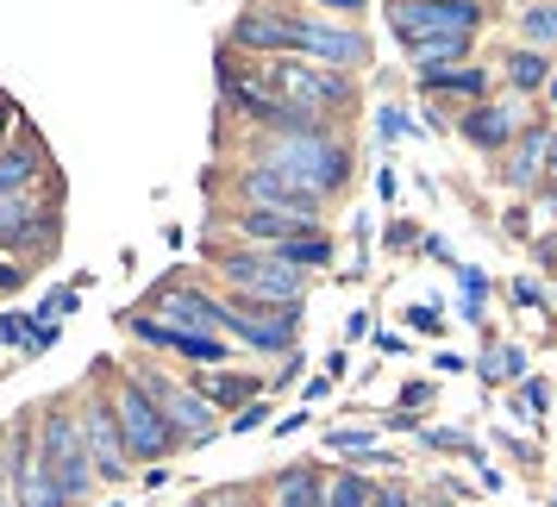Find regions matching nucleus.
Wrapping results in <instances>:
<instances>
[{"label":"nucleus","instance_id":"21","mask_svg":"<svg viewBox=\"0 0 557 507\" xmlns=\"http://www.w3.org/2000/svg\"><path fill=\"white\" fill-rule=\"evenodd\" d=\"M276 507H326V489L313 470H282L276 477Z\"/></svg>","mask_w":557,"mask_h":507},{"label":"nucleus","instance_id":"29","mask_svg":"<svg viewBox=\"0 0 557 507\" xmlns=\"http://www.w3.org/2000/svg\"><path fill=\"white\" fill-rule=\"evenodd\" d=\"M382 138H407V113L401 107H382Z\"/></svg>","mask_w":557,"mask_h":507},{"label":"nucleus","instance_id":"19","mask_svg":"<svg viewBox=\"0 0 557 507\" xmlns=\"http://www.w3.org/2000/svg\"><path fill=\"white\" fill-rule=\"evenodd\" d=\"M407 57H413V70H445V63H463V57H470V32L420 38V45H407Z\"/></svg>","mask_w":557,"mask_h":507},{"label":"nucleus","instance_id":"12","mask_svg":"<svg viewBox=\"0 0 557 507\" xmlns=\"http://www.w3.org/2000/svg\"><path fill=\"white\" fill-rule=\"evenodd\" d=\"M157 320L176 332H226V307L195 288H170V295H157Z\"/></svg>","mask_w":557,"mask_h":507},{"label":"nucleus","instance_id":"8","mask_svg":"<svg viewBox=\"0 0 557 507\" xmlns=\"http://www.w3.org/2000/svg\"><path fill=\"white\" fill-rule=\"evenodd\" d=\"M82 438H88V457H95V477H101V482L126 477L132 452H126V432H120V413H113L107 401L82 407Z\"/></svg>","mask_w":557,"mask_h":507},{"label":"nucleus","instance_id":"32","mask_svg":"<svg viewBox=\"0 0 557 507\" xmlns=\"http://www.w3.org/2000/svg\"><path fill=\"white\" fill-rule=\"evenodd\" d=\"M26 282V270H13V263H0V288H20Z\"/></svg>","mask_w":557,"mask_h":507},{"label":"nucleus","instance_id":"31","mask_svg":"<svg viewBox=\"0 0 557 507\" xmlns=\"http://www.w3.org/2000/svg\"><path fill=\"white\" fill-rule=\"evenodd\" d=\"M313 7H332V13H363V0H313Z\"/></svg>","mask_w":557,"mask_h":507},{"label":"nucleus","instance_id":"13","mask_svg":"<svg viewBox=\"0 0 557 507\" xmlns=\"http://www.w3.org/2000/svg\"><path fill=\"white\" fill-rule=\"evenodd\" d=\"M13 489H20V507H70V495L57 489V477L45 470V457H38V438H32V445H20Z\"/></svg>","mask_w":557,"mask_h":507},{"label":"nucleus","instance_id":"6","mask_svg":"<svg viewBox=\"0 0 557 507\" xmlns=\"http://www.w3.org/2000/svg\"><path fill=\"white\" fill-rule=\"evenodd\" d=\"M388 20L401 32V45H420V38H445V32H476L482 7L476 0H395Z\"/></svg>","mask_w":557,"mask_h":507},{"label":"nucleus","instance_id":"7","mask_svg":"<svg viewBox=\"0 0 557 507\" xmlns=\"http://www.w3.org/2000/svg\"><path fill=\"white\" fill-rule=\"evenodd\" d=\"M295 326H301V307H276L257 295H238L226 307V332H238L257 351H295Z\"/></svg>","mask_w":557,"mask_h":507},{"label":"nucleus","instance_id":"11","mask_svg":"<svg viewBox=\"0 0 557 507\" xmlns=\"http://www.w3.org/2000/svg\"><path fill=\"white\" fill-rule=\"evenodd\" d=\"M245 195H251V207H282V213H301V220H313V213H320V195H313V188H301L295 176L270 170V163L245 170Z\"/></svg>","mask_w":557,"mask_h":507},{"label":"nucleus","instance_id":"5","mask_svg":"<svg viewBox=\"0 0 557 507\" xmlns=\"http://www.w3.org/2000/svg\"><path fill=\"white\" fill-rule=\"evenodd\" d=\"M220 270H226V282L238 295H257V301H276V307H301V270L276 251H238Z\"/></svg>","mask_w":557,"mask_h":507},{"label":"nucleus","instance_id":"25","mask_svg":"<svg viewBox=\"0 0 557 507\" xmlns=\"http://www.w3.org/2000/svg\"><path fill=\"white\" fill-rule=\"evenodd\" d=\"M520 38H532V45H557V7H527V13H520Z\"/></svg>","mask_w":557,"mask_h":507},{"label":"nucleus","instance_id":"2","mask_svg":"<svg viewBox=\"0 0 557 507\" xmlns=\"http://www.w3.org/2000/svg\"><path fill=\"white\" fill-rule=\"evenodd\" d=\"M270 88H276L282 101H295L301 113L313 120H326L338 107H351V82L345 70H332V63H307V57H282L276 70H270Z\"/></svg>","mask_w":557,"mask_h":507},{"label":"nucleus","instance_id":"15","mask_svg":"<svg viewBox=\"0 0 557 507\" xmlns=\"http://www.w3.org/2000/svg\"><path fill=\"white\" fill-rule=\"evenodd\" d=\"M232 38L245 51H295V20H282V13H245Z\"/></svg>","mask_w":557,"mask_h":507},{"label":"nucleus","instance_id":"27","mask_svg":"<svg viewBox=\"0 0 557 507\" xmlns=\"http://www.w3.org/2000/svg\"><path fill=\"white\" fill-rule=\"evenodd\" d=\"M251 388H257L251 376H207V388H201V395H207V401H245Z\"/></svg>","mask_w":557,"mask_h":507},{"label":"nucleus","instance_id":"28","mask_svg":"<svg viewBox=\"0 0 557 507\" xmlns=\"http://www.w3.org/2000/svg\"><path fill=\"white\" fill-rule=\"evenodd\" d=\"M370 507H413V495H407L401 482H382L376 495H370Z\"/></svg>","mask_w":557,"mask_h":507},{"label":"nucleus","instance_id":"4","mask_svg":"<svg viewBox=\"0 0 557 507\" xmlns=\"http://www.w3.org/2000/svg\"><path fill=\"white\" fill-rule=\"evenodd\" d=\"M113 413H120V432H126V452H132V457H145V463H151V457H163L170 445H182V432L170 426V413L151 401V388H145L138 376L120 382V395H113Z\"/></svg>","mask_w":557,"mask_h":507},{"label":"nucleus","instance_id":"26","mask_svg":"<svg viewBox=\"0 0 557 507\" xmlns=\"http://www.w3.org/2000/svg\"><path fill=\"white\" fill-rule=\"evenodd\" d=\"M520 363H527V357L513 351V345H488V357H482V376L507 382V376H520Z\"/></svg>","mask_w":557,"mask_h":507},{"label":"nucleus","instance_id":"30","mask_svg":"<svg viewBox=\"0 0 557 507\" xmlns=\"http://www.w3.org/2000/svg\"><path fill=\"white\" fill-rule=\"evenodd\" d=\"M0 338H7V345H13V338H32V326L20 313H7V320H0Z\"/></svg>","mask_w":557,"mask_h":507},{"label":"nucleus","instance_id":"1","mask_svg":"<svg viewBox=\"0 0 557 507\" xmlns=\"http://www.w3.org/2000/svg\"><path fill=\"white\" fill-rule=\"evenodd\" d=\"M263 163L282 170V176H295L313 195H332V188H345V176H351V157L338 151L326 132H276L263 145Z\"/></svg>","mask_w":557,"mask_h":507},{"label":"nucleus","instance_id":"9","mask_svg":"<svg viewBox=\"0 0 557 507\" xmlns=\"http://www.w3.org/2000/svg\"><path fill=\"white\" fill-rule=\"evenodd\" d=\"M295 51L313 57V63H332V70H357V63H370V38H357L345 26H307V20H295Z\"/></svg>","mask_w":557,"mask_h":507},{"label":"nucleus","instance_id":"24","mask_svg":"<svg viewBox=\"0 0 557 507\" xmlns=\"http://www.w3.org/2000/svg\"><path fill=\"white\" fill-rule=\"evenodd\" d=\"M370 495H376V489L357 477V470H345V477L326 489V507H370Z\"/></svg>","mask_w":557,"mask_h":507},{"label":"nucleus","instance_id":"34","mask_svg":"<svg viewBox=\"0 0 557 507\" xmlns=\"http://www.w3.org/2000/svg\"><path fill=\"white\" fill-rule=\"evenodd\" d=\"M7 126H13V113H7V107H0V138H7Z\"/></svg>","mask_w":557,"mask_h":507},{"label":"nucleus","instance_id":"22","mask_svg":"<svg viewBox=\"0 0 557 507\" xmlns=\"http://www.w3.org/2000/svg\"><path fill=\"white\" fill-rule=\"evenodd\" d=\"M276 257H288L295 270H307V263L320 270V263H332V238H320V232H295V238H282L276 245Z\"/></svg>","mask_w":557,"mask_h":507},{"label":"nucleus","instance_id":"16","mask_svg":"<svg viewBox=\"0 0 557 507\" xmlns=\"http://www.w3.org/2000/svg\"><path fill=\"white\" fill-rule=\"evenodd\" d=\"M457 132H463L476 151H502L507 138H513V107H470V113L457 120Z\"/></svg>","mask_w":557,"mask_h":507},{"label":"nucleus","instance_id":"23","mask_svg":"<svg viewBox=\"0 0 557 507\" xmlns=\"http://www.w3.org/2000/svg\"><path fill=\"white\" fill-rule=\"evenodd\" d=\"M507 82H513V88H545V82H552V63L539 51H513L507 57Z\"/></svg>","mask_w":557,"mask_h":507},{"label":"nucleus","instance_id":"14","mask_svg":"<svg viewBox=\"0 0 557 507\" xmlns=\"http://www.w3.org/2000/svg\"><path fill=\"white\" fill-rule=\"evenodd\" d=\"M313 220H301V213H282V207H245L238 213V232L245 238H257V245H270L276 251L282 238H295V232H307Z\"/></svg>","mask_w":557,"mask_h":507},{"label":"nucleus","instance_id":"20","mask_svg":"<svg viewBox=\"0 0 557 507\" xmlns=\"http://www.w3.org/2000/svg\"><path fill=\"white\" fill-rule=\"evenodd\" d=\"M38 145H20V151H0V201L7 195H20V188H32V176H38Z\"/></svg>","mask_w":557,"mask_h":507},{"label":"nucleus","instance_id":"17","mask_svg":"<svg viewBox=\"0 0 557 507\" xmlns=\"http://www.w3.org/2000/svg\"><path fill=\"white\" fill-rule=\"evenodd\" d=\"M552 132L545 126H532V132H520V151H513V170H507V182H513V188H539V163H545V157H552Z\"/></svg>","mask_w":557,"mask_h":507},{"label":"nucleus","instance_id":"10","mask_svg":"<svg viewBox=\"0 0 557 507\" xmlns=\"http://www.w3.org/2000/svg\"><path fill=\"white\" fill-rule=\"evenodd\" d=\"M145 388H151V401L170 413V426L188 438V445H201L207 432H213V401L207 395H188V388H176V382H163V376H138Z\"/></svg>","mask_w":557,"mask_h":507},{"label":"nucleus","instance_id":"18","mask_svg":"<svg viewBox=\"0 0 557 507\" xmlns=\"http://www.w3.org/2000/svg\"><path fill=\"white\" fill-rule=\"evenodd\" d=\"M420 88H426V95H470V101H476L482 88H488V76L470 70V63H445V70H420Z\"/></svg>","mask_w":557,"mask_h":507},{"label":"nucleus","instance_id":"3","mask_svg":"<svg viewBox=\"0 0 557 507\" xmlns=\"http://www.w3.org/2000/svg\"><path fill=\"white\" fill-rule=\"evenodd\" d=\"M38 457H45V470L57 477V489L82 502L88 495V482H95V457H88V438H82V420H70L63 407L45 413V426H38Z\"/></svg>","mask_w":557,"mask_h":507},{"label":"nucleus","instance_id":"33","mask_svg":"<svg viewBox=\"0 0 557 507\" xmlns=\"http://www.w3.org/2000/svg\"><path fill=\"white\" fill-rule=\"evenodd\" d=\"M545 101H552V107H557V70H552V82H545Z\"/></svg>","mask_w":557,"mask_h":507},{"label":"nucleus","instance_id":"35","mask_svg":"<svg viewBox=\"0 0 557 507\" xmlns=\"http://www.w3.org/2000/svg\"><path fill=\"white\" fill-rule=\"evenodd\" d=\"M0 507H7V495H0Z\"/></svg>","mask_w":557,"mask_h":507}]
</instances>
